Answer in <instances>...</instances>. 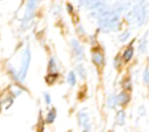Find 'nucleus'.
<instances>
[{
	"label": "nucleus",
	"mask_w": 149,
	"mask_h": 132,
	"mask_svg": "<svg viewBox=\"0 0 149 132\" xmlns=\"http://www.w3.org/2000/svg\"><path fill=\"white\" fill-rule=\"evenodd\" d=\"M99 26L105 32L116 30L120 26V14L116 11H109L106 15L99 19Z\"/></svg>",
	"instance_id": "1"
},
{
	"label": "nucleus",
	"mask_w": 149,
	"mask_h": 132,
	"mask_svg": "<svg viewBox=\"0 0 149 132\" xmlns=\"http://www.w3.org/2000/svg\"><path fill=\"white\" fill-rule=\"evenodd\" d=\"M127 18L135 22L137 26H141L144 21H146V18H147V8L143 4H137L136 6H134V8L128 13Z\"/></svg>",
	"instance_id": "2"
},
{
	"label": "nucleus",
	"mask_w": 149,
	"mask_h": 132,
	"mask_svg": "<svg viewBox=\"0 0 149 132\" xmlns=\"http://www.w3.org/2000/svg\"><path fill=\"white\" fill-rule=\"evenodd\" d=\"M30 50L29 48L27 47L23 51V55H22V61H21V67L17 71V76H19V82L20 83H23L26 77H27V74H28V69H29V65H30Z\"/></svg>",
	"instance_id": "3"
},
{
	"label": "nucleus",
	"mask_w": 149,
	"mask_h": 132,
	"mask_svg": "<svg viewBox=\"0 0 149 132\" xmlns=\"http://www.w3.org/2000/svg\"><path fill=\"white\" fill-rule=\"evenodd\" d=\"M77 121H78V125H79L83 130L91 128L90 117H88V114H87V112H86L85 110H80V111L77 113Z\"/></svg>",
	"instance_id": "4"
},
{
	"label": "nucleus",
	"mask_w": 149,
	"mask_h": 132,
	"mask_svg": "<svg viewBox=\"0 0 149 132\" xmlns=\"http://www.w3.org/2000/svg\"><path fill=\"white\" fill-rule=\"evenodd\" d=\"M38 2H40V0H28L27 6H26V16H24L23 22H27V20L31 19V16L34 15V11L36 9Z\"/></svg>",
	"instance_id": "5"
},
{
	"label": "nucleus",
	"mask_w": 149,
	"mask_h": 132,
	"mask_svg": "<svg viewBox=\"0 0 149 132\" xmlns=\"http://www.w3.org/2000/svg\"><path fill=\"white\" fill-rule=\"evenodd\" d=\"M71 46H72V49H73V54H74V57L77 58V61H81L84 58V50H83V47L80 46V43L78 42V40L76 39H72L71 40Z\"/></svg>",
	"instance_id": "6"
},
{
	"label": "nucleus",
	"mask_w": 149,
	"mask_h": 132,
	"mask_svg": "<svg viewBox=\"0 0 149 132\" xmlns=\"http://www.w3.org/2000/svg\"><path fill=\"white\" fill-rule=\"evenodd\" d=\"M91 58H92V62L93 64H95L97 67H102L105 64V56L104 54L100 51V50H97V49H92V53H91Z\"/></svg>",
	"instance_id": "7"
},
{
	"label": "nucleus",
	"mask_w": 149,
	"mask_h": 132,
	"mask_svg": "<svg viewBox=\"0 0 149 132\" xmlns=\"http://www.w3.org/2000/svg\"><path fill=\"white\" fill-rule=\"evenodd\" d=\"M129 102H130V93H129V92L122 90L121 92H119V93L116 95V103H118V106L125 107V106H127V105L129 104Z\"/></svg>",
	"instance_id": "8"
},
{
	"label": "nucleus",
	"mask_w": 149,
	"mask_h": 132,
	"mask_svg": "<svg viewBox=\"0 0 149 132\" xmlns=\"http://www.w3.org/2000/svg\"><path fill=\"white\" fill-rule=\"evenodd\" d=\"M56 118H57V110H56V107L52 106V107H50L48 110V112H47V114L44 117V124L51 125V124H54Z\"/></svg>",
	"instance_id": "9"
},
{
	"label": "nucleus",
	"mask_w": 149,
	"mask_h": 132,
	"mask_svg": "<svg viewBox=\"0 0 149 132\" xmlns=\"http://www.w3.org/2000/svg\"><path fill=\"white\" fill-rule=\"evenodd\" d=\"M133 55H134V48H133V46H132V43L123 50V53H122V61L123 62H129L132 58H133Z\"/></svg>",
	"instance_id": "10"
},
{
	"label": "nucleus",
	"mask_w": 149,
	"mask_h": 132,
	"mask_svg": "<svg viewBox=\"0 0 149 132\" xmlns=\"http://www.w3.org/2000/svg\"><path fill=\"white\" fill-rule=\"evenodd\" d=\"M115 123L119 125V126H123L125 123H126V111L123 109H120L116 111V114H115Z\"/></svg>",
	"instance_id": "11"
},
{
	"label": "nucleus",
	"mask_w": 149,
	"mask_h": 132,
	"mask_svg": "<svg viewBox=\"0 0 149 132\" xmlns=\"http://www.w3.org/2000/svg\"><path fill=\"white\" fill-rule=\"evenodd\" d=\"M58 77H59L58 72H48V75L45 76L44 79H45V83H47V84L52 85V84H55V83L57 82Z\"/></svg>",
	"instance_id": "12"
},
{
	"label": "nucleus",
	"mask_w": 149,
	"mask_h": 132,
	"mask_svg": "<svg viewBox=\"0 0 149 132\" xmlns=\"http://www.w3.org/2000/svg\"><path fill=\"white\" fill-rule=\"evenodd\" d=\"M147 35H148V34H147ZM147 35L143 36V37L141 39V41L139 42L137 50H139L140 54H144V53L147 51V43H148V41H147Z\"/></svg>",
	"instance_id": "13"
},
{
	"label": "nucleus",
	"mask_w": 149,
	"mask_h": 132,
	"mask_svg": "<svg viewBox=\"0 0 149 132\" xmlns=\"http://www.w3.org/2000/svg\"><path fill=\"white\" fill-rule=\"evenodd\" d=\"M121 86H122V89H123L125 91H127V92L132 91V88H133L132 79H130L129 77H125V78L122 79V82H121Z\"/></svg>",
	"instance_id": "14"
},
{
	"label": "nucleus",
	"mask_w": 149,
	"mask_h": 132,
	"mask_svg": "<svg viewBox=\"0 0 149 132\" xmlns=\"http://www.w3.org/2000/svg\"><path fill=\"white\" fill-rule=\"evenodd\" d=\"M66 82L70 86H74L77 84V75L74 71H70L68 74V77H66Z\"/></svg>",
	"instance_id": "15"
},
{
	"label": "nucleus",
	"mask_w": 149,
	"mask_h": 132,
	"mask_svg": "<svg viewBox=\"0 0 149 132\" xmlns=\"http://www.w3.org/2000/svg\"><path fill=\"white\" fill-rule=\"evenodd\" d=\"M107 106L109 109H114L115 106H118V103H116V95L115 93H112L107 97Z\"/></svg>",
	"instance_id": "16"
},
{
	"label": "nucleus",
	"mask_w": 149,
	"mask_h": 132,
	"mask_svg": "<svg viewBox=\"0 0 149 132\" xmlns=\"http://www.w3.org/2000/svg\"><path fill=\"white\" fill-rule=\"evenodd\" d=\"M57 70H58V67H57L56 60L51 57L48 62V72H57Z\"/></svg>",
	"instance_id": "17"
},
{
	"label": "nucleus",
	"mask_w": 149,
	"mask_h": 132,
	"mask_svg": "<svg viewBox=\"0 0 149 132\" xmlns=\"http://www.w3.org/2000/svg\"><path fill=\"white\" fill-rule=\"evenodd\" d=\"M76 71H77V74L79 75V77L81 79H85L86 78V70H85V68L81 64H79V65L76 67Z\"/></svg>",
	"instance_id": "18"
},
{
	"label": "nucleus",
	"mask_w": 149,
	"mask_h": 132,
	"mask_svg": "<svg viewBox=\"0 0 149 132\" xmlns=\"http://www.w3.org/2000/svg\"><path fill=\"white\" fill-rule=\"evenodd\" d=\"M122 57H121V55H116L115 57H114V60H113V67L115 68V69H120L121 68V65H122Z\"/></svg>",
	"instance_id": "19"
},
{
	"label": "nucleus",
	"mask_w": 149,
	"mask_h": 132,
	"mask_svg": "<svg viewBox=\"0 0 149 132\" xmlns=\"http://www.w3.org/2000/svg\"><path fill=\"white\" fill-rule=\"evenodd\" d=\"M130 36V32L129 30H126V32H122L120 35H119V41L120 42H126Z\"/></svg>",
	"instance_id": "20"
},
{
	"label": "nucleus",
	"mask_w": 149,
	"mask_h": 132,
	"mask_svg": "<svg viewBox=\"0 0 149 132\" xmlns=\"http://www.w3.org/2000/svg\"><path fill=\"white\" fill-rule=\"evenodd\" d=\"M142 79H143V83H144L146 85H148V84H149V69H148V68H146V69L143 70Z\"/></svg>",
	"instance_id": "21"
},
{
	"label": "nucleus",
	"mask_w": 149,
	"mask_h": 132,
	"mask_svg": "<svg viewBox=\"0 0 149 132\" xmlns=\"http://www.w3.org/2000/svg\"><path fill=\"white\" fill-rule=\"evenodd\" d=\"M43 96H44V103H45V105L49 106V105L51 104V97H50V93H49V92H44Z\"/></svg>",
	"instance_id": "22"
},
{
	"label": "nucleus",
	"mask_w": 149,
	"mask_h": 132,
	"mask_svg": "<svg viewBox=\"0 0 149 132\" xmlns=\"http://www.w3.org/2000/svg\"><path fill=\"white\" fill-rule=\"evenodd\" d=\"M77 29H78V33H79V34H81V35H83V34H85V29L83 28V26H80V25H79Z\"/></svg>",
	"instance_id": "23"
},
{
	"label": "nucleus",
	"mask_w": 149,
	"mask_h": 132,
	"mask_svg": "<svg viewBox=\"0 0 149 132\" xmlns=\"http://www.w3.org/2000/svg\"><path fill=\"white\" fill-rule=\"evenodd\" d=\"M66 8H68V12H69V13H73V8H72V6H71L70 4L66 5Z\"/></svg>",
	"instance_id": "24"
},
{
	"label": "nucleus",
	"mask_w": 149,
	"mask_h": 132,
	"mask_svg": "<svg viewBox=\"0 0 149 132\" xmlns=\"http://www.w3.org/2000/svg\"><path fill=\"white\" fill-rule=\"evenodd\" d=\"M139 111H140V113H141V114H143V113H146V110L143 109V106H141V107L139 109Z\"/></svg>",
	"instance_id": "25"
},
{
	"label": "nucleus",
	"mask_w": 149,
	"mask_h": 132,
	"mask_svg": "<svg viewBox=\"0 0 149 132\" xmlns=\"http://www.w3.org/2000/svg\"><path fill=\"white\" fill-rule=\"evenodd\" d=\"M1 111H2V104L0 103V113H1Z\"/></svg>",
	"instance_id": "26"
},
{
	"label": "nucleus",
	"mask_w": 149,
	"mask_h": 132,
	"mask_svg": "<svg viewBox=\"0 0 149 132\" xmlns=\"http://www.w3.org/2000/svg\"><path fill=\"white\" fill-rule=\"evenodd\" d=\"M108 132H112V131H108Z\"/></svg>",
	"instance_id": "27"
}]
</instances>
